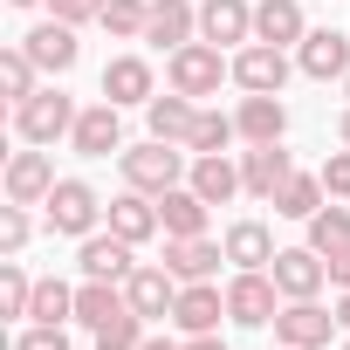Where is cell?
I'll return each instance as SVG.
<instances>
[{
	"instance_id": "obj_1",
	"label": "cell",
	"mask_w": 350,
	"mask_h": 350,
	"mask_svg": "<svg viewBox=\"0 0 350 350\" xmlns=\"http://www.w3.org/2000/svg\"><path fill=\"white\" fill-rule=\"evenodd\" d=\"M117 165H124V186H137V193H172L186 179V151L179 144H165V137H151V144H131V151H117Z\"/></svg>"
},
{
	"instance_id": "obj_2",
	"label": "cell",
	"mask_w": 350,
	"mask_h": 350,
	"mask_svg": "<svg viewBox=\"0 0 350 350\" xmlns=\"http://www.w3.org/2000/svg\"><path fill=\"white\" fill-rule=\"evenodd\" d=\"M165 76H172V90L179 96H220V83L234 76V62H220V49L213 42H186V49H172V62H165Z\"/></svg>"
},
{
	"instance_id": "obj_3",
	"label": "cell",
	"mask_w": 350,
	"mask_h": 350,
	"mask_svg": "<svg viewBox=\"0 0 350 350\" xmlns=\"http://www.w3.org/2000/svg\"><path fill=\"white\" fill-rule=\"evenodd\" d=\"M76 117H83V110H76L62 90H35L28 103H14V131H21L28 144H55V137H69Z\"/></svg>"
},
{
	"instance_id": "obj_4",
	"label": "cell",
	"mask_w": 350,
	"mask_h": 350,
	"mask_svg": "<svg viewBox=\"0 0 350 350\" xmlns=\"http://www.w3.org/2000/svg\"><path fill=\"white\" fill-rule=\"evenodd\" d=\"M227 316H234L241 329L275 323V316H282V288H275V275H268V268H241V275L227 282Z\"/></svg>"
},
{
	"instance_id": "obj_5",
	"label": "cell",
	"mask_w": 350,
	"mask_h": 350,
	"mask_svg": "<svg viewBox=\"0 0 350 350\" xmlns=\"http://www.w3.org/2000/svg\"><path fill=\"white\" fill-rule=\"evenodd\" d=\"M103 213H110V206H103V200H96L83 179H55V193H49V227H55V234H76V241H90Z\"/></svg>"
},
{
	"instance_id": "obj_6",
	"label": "cell",
	"mask_w": 350,
	"mask_h": 350,
	"mask_svg": "<svg viewBox=\"0 0 350 350\" xmlns=\"http://www.w3.org/2000/svg\"><path fill=\"white\" fill-rule=\"evenodd\" d=\"M329 329H336V316H329L316 295L282 302V316H275V343H288V350H323V343H329Z\"/></svg>"
},
{
	"instance_id": "obj_7",
	"label": "cell",
	"mask_w": 350,
	"mask_h": 350,
	"mask_svg": "<svg viewBox=\"0 0 350 350\" xmlns=\"http://www.w3.org/2000/svg\"><path fill=\"white\" fill-rule=\"evenodd\" d=\"M234 83H241L247 96H282V83H288V55H282L275 42H247V49L234 55Z\"/></svg>"
},
{
	"instance_id": "obj_8",
	"label": "cell",
	"mask_w": 350,
	"mask_h": 350,
	"mask_svg": "<svg viewBox=\"0 0 350 350\" xmlns=\"http://www.w3.org/2000/svg\"><path fill=\"white\" fill-rule=\"evenodd\" d=\"M49 193H55V158L35 144V151H14L8 158V200L14 206H49Z\"/></svg>"
},
{
	"instance_id": "obj_9",
	"label": "cell",
	"mask_w": 350,
	"mask_h": 350,
	"mask_svg": "<svg viewBox=\"0 0 350 350\" xmlns=\"http://www.w3.org/2000/svg\"><path fill=\"white\" fill-rule=\"evenodd\" d=\"M268 275H275V288H282V302H302V295H316V288L329 282V261H323L316 247H282Z\"/></svg>"
},
{
	"instance_id": "obj_10",
	"label": "cell",
	"mask_w": 350,
	"mask_h": 350,
	"mask_svg": "<svg viewBox=\"0 0 350 350\" xmlns=\"http://www.w3.org/2000/svg\"><path fill=\"white\" fill-rule=\"evenodd\" d=\"M200 42L247 49L254 42V8H247V0H206V8H200Z\"/></svg>"
},
{
	"instance_id": "obj_11",
	"label": "cell",
	"mask_w": 350,
	"mask_h": 350,
	"mask_svg": "<svg viewBox=\"0 0 350 350\" xmlns=\"http://www.w3.org/2000/svg\"><path fill=\"white\" fill-rule=\"evenodd\" d=\"M179 275H172V268H158V261H137V275L124 282V295H131V309L151 323V316H172V302H179Z\"/></svg>"
},
{
	"instance_id": "obj_12",
	"label": "cell",
	"mask_w": 350,
	"mask_h": 350,
	"mask_svg": "<svg viewBox=\"0 0 350 350\" xmlns=\"http://www.w3.org/2000/svg\"><path fill=\"white\" fill-rule=\"evenodd\" d=\"M295 69H302V76H316V83L350 76V42H343L336 28H309V35L295 42Z\"/></svg>"
},
{
	"instance_id": "obj_13",
	"label": "cell",
	"mask_w": 350,
	"mask_h": 350,
	"mask_svg": "<svg viewBox=\"0 0 350 350\" xmlns=\"http://www.w3.org/2000/svg\"><path fill=\"white\" fill-rule=\"evenodd\" d=\"M288 179H295V158H288L282 144H254V151H241V186H247L254 200H275Z\"/></svg>"
},
{
	"instance_id": "obj_14",
	"label": "cell",
	"mask_w": 350,
	"mask_h": 350,
	"mask_svg": "<svg viewBox=\"0 0 350 350\" xmlns=\"http://www.w3.org/2000/svg\"><path fill=\"white\" fill-rule=\"evenodd\" d=\"M144 42H151V49H186V42H200V8H193V0H151Z\"/></svg>"
},
{
	"instance_id": "obj_15",
	"label": "cell",
	"mask_w": 350,
	"mask_h": 350,
	"mask_svg": "<svg viewBox=\"0 0 350 350\" xmlns=\"http://www.w3.org/2000/svg\"><path fill=\"white\" fill-rule=\"evenodd\" d=\"M21 49H28V55H35V69H49V76H69V69H76V55H83L69 21H42V28H28V35H21Z\"/></svg>"
},
{
	"instance_id": "obj_16",
	"label": "cell",
	"mask_w": 350,
	"mask_h": 350,
	"mask_svg": "<svg viewBox=\"0 0 350 350\" xmlns=\"http://www.w3.org/2000/svg\"><path fill=\"white\" fill-rule=\"evenodd\" d=\"M69 144H76L83 158H110V151H124V124H117V103H110V96H103V103H90V110L76 117Z\"/></svg>"
},
{
	"instance_id": "obj_17",
	"label": "cell",
	"mask_w": 350,
	"mask_h": 350,
	"mask_svg": "<svg viewBox=\"0 0 350 350\" xmlns=\"http://www.w3.org/2000/svg\"><path fill=\"white\" fill-rule=\"evenodd\" d=\"M220 316H227V295H220L213 282H186V288H179V302H172V323H179L186 336L220 329Z\"/></svg>"
},
{
	"instance_id": "obj_18",
	"label": "cell",
	"mask_w": 350,
	"mask_h": 350,
	"mask_svg": "<svg viewBox=\"0 0 350 350\" xmlns=\"http://www.w3.org/2000/svg\"><path fill=\"white\" fill-rule=\"evenodd\" d=\"M76 261H83V275H90V282H131V275H137V261H131V241H124V234H90Z\"/></svg>"
},
{
	"instance_id": "obj_19",
	"label": "cell",
	"mask_w": 350,
	"mask_h": 350,
	"mask_svg": "<svg viewBox=\"0 0 350 350\" xmlns=\"http://www.w3.org/2000/svg\"><path fill=\"white\" fill-rule=\"evenodd\" d=\"M110 234H124L131 247H137V241H151V234H165L158 200H151V193H137V186H131V193H117V200H110Z\"/></svg>"
},
{
	"instance_id": "obj_20",
	"label": "cell",
	"mask_w": 350,
	"mask_h": 350,
	"mask_svg": "<svg viewBox=\"0 0 350 350\" xmlns=\"http://www.w3.org/2000/svg\"><path fill=\"white\" fill-rule=\"evenodd\" d=\"M206 200L193 193V186H172V193H158V220H165V241H193V234H206Z\"/></svg>"
},
{
	"instance_id": "obj_21",
	"label": "cell",
	"mask_w": 350,
	"mask_h": 350,
	"mask_svg": "<svg viewBox=\"0 0 350 350\" xmlns=\"http://www.w3.org/2000/svg\"><path fill=\"white\" fill-rule=\"evenodd\" d=\"M220 261H227V241H206V234H193V241H165V268L179 275V282H206Z\"/></svg>"
},
{
	"instance_id": "obj_22",
	"label": "cell",
	"mask_w": 350,
	"mask_h": 350,
	"mask_svg": "<svg viewBox=\"0 0 350 350\" xmlns=\"http://www.w3.org/2000/svg\"><path fill=\"white\" fill-rule=\"evenodd\" d=\"M103 96L124 110V103H151V62L144 55H110L103 62Z\"/></svg>"
},
{
	"instance_id": "obj_23",
	"label": "cell",
	"mask_w": 350,
	"mask_h": 350,
	"mask_svg": "<svg viewBox=\"0 0 350 350\" xmlns=\"http://www.w3.org/2000/svg\"><path fill=\"white\" fill-rule=\"evenodd\" d=\"M186 186H193L206 206H227L234 193H247V186H241V165H234L227 151H213V158H193V179H186Z\"/></svg>"
},
{
	"instance_id": "obj_24",
	"label": "cell",
	"mask_w": 350,
	"mask_h": 350,
	"mask_svg": "<svg viewBox=\"0 0 350 350\" xmlns=\"http://www.w3.org/2000/svg\"><path fill=\"white\" fill-rule=\"evenodd\" d=\"M234 124H241V137H247V144H282L288 110H282V96H241Z\"/></svg>"
},
{
	"instance_id": "obj_25",
	"label": "cell",
	"mask_w": 350,
	"mask_h": 350,
	"mask_svg": "<svg viewBox=\"0 0 350 350\" xmlns=\"http://www.w3.org/2000/svg\"><path fill=\"white\" fill-rule=\"evenodd\" d=\"M144 110H151V137H165V144H193V124H200V103H193V96L172 90V96H151Z\"/></svg>"
},
{
	"instance_id": "obj_26",
	"label": "cell",
	"mask_w": 350,
	"mask_h": 350,
	"mask_svg": "<svg viewBox=\"0 0 350 350\" xmlns=\"http://www.w3.org/2000/svg\"><path fill=\"white\" fill-rule=\"evenodd\" d=\"M302 35H309V21H302V8H295V0H261V8H254V42L295 49Z\"/></svg>"
},
{
	"instance_id": "obj_27",
	"label": "cell",
	"mask_w": 350,
	"mask_h": 350,
	"mask_svg": "<svg viewBox=\"0 0 350 350\" xmlns=\"http://www.w3.org/2000/svg\"><path fill=\"white\" fill-rule=\"evenodd\" d=\"M275 254H282V247H275V234H268L261 220H234V227H227V261H234V268H275Z\"/></svg>"
},
{
	"instance_id": "obj_28",
	"label": "cell",
	"mask_w": 350,
	"mask_h": 350,
	"mask_svg": "<svg viewBox=\"0 0 350 350\" xmlns=\"http://www.w3.org/2000/svg\"><path fill=\"white\" fill-rule=\"evenodd\" d=\"M124 309H131L124 282H83V288H76V323H83V329H103V323L124 316Z\"/></svg>"
},
{
	"instance_id": "obj_29",
	"label": "cell",
	"mask_w": 350,
	"mask_h": 350,
	"mask_svg": "<svg viewBox=\"0 0 350 350\" xmlns=\"http://www.w3.org/2000/svg\"><path fill=\"white\" fill-rule=\"evenodd\" d=\"M323 193H329V186H323V172H295V179L275 193V213H282V220H309V213L323 206Z\"/></svg>"
},
{
	"instance_id": "obj_30",
	"label": "cell",
	"mask_w": 350,
	"mask_h": 350,
	"mask_svg": "<svg viewBox=\"0 0 350 350\" xmlns=\"http://www.w3.org/2000/svg\"><path fill=\"white\" fill-rule=\"evenodd\" d=\"M234 137H241V124H234V117L200 110V124H193V144H186V151H193V158H213V151H227Z\"/></svg>"
},
{
	"instance_id": "obj_31",
	"label": "cell",
	"mask_w": 350,
	"mask_h": 350,
	"mask_svg": "<svg viewBox=\"0 0 350 350\" xmlns=\"http://www.w3.org/2000/svg\"><path fill=\"white\" fill-rule=\"evenodd\" d=\"M343 241H350V206H316L309 213V247L316 254H336Z\"/></svg>"
},
{
	"instance_id": "obj_32",
	"label": "cell",
	"mask_w": 350,
	"mask_h": 350,
	"mask_svg": "<svg viewBox=\"0 0 350 350\" xmlns=\"http://www.w3.org/2000/svg\"><path fill=\"white\" fill-rule=\"evenodd\" d=\"M144 21H151V0H103V28L117 42H144Z\"/></svg>"
},
{
	"instance_id": "obj_33",
	"label": "cell",
	"mask_w": 350,
	"mask_h": 350,
	"mask_svg": "<svg viewBox=\"0 0 350 350\" xmlns=\"http://www.w3.org/2000/svg\"><path fill=\"white\" fill-rule=\"evenodd\" d=\"M0 90H8V103H28V96H35V55H28V49H8V55H0Z\"/></svg>"
},
{
	"instance_id": "obj_34",
	"label": "cell",
	"mask_w": 350,
	"mask_h": 350,
	"mask_svg": "<svg viewBox=\"0 0 350 350\" xmlns=\"http://www.w3.org/2000/svg\"><path fill=\"white\" fill-rule=\"evenodd\" d=\"M90 336H96V350H144V316L124 309V316H110V323L90 329Z\"/></svg>"
},
{
	"instance_id": "obj_35",
	"label": "cell",
	"mask_w": 350,
	"mask_h": 350,
	"mask_svg": "<svg viewBox=\"0 0 350 350\" xmlns=\"http://www.w3.org/2000/svg\"><path fill=\"white\" fill-rule=\"evenodd\" d=\"M35 309V282H28V268H0V316H28Z\"/></svg>"
},
{
	"instance_id": "obj_36",
	"label": "cell",
	"mask_w": 350,
	"mask_h": 350,
	"mask_svg": "<svg viewBox=\"0 0 350 350\" xmlns=\"http://www.w3.org/2000/svg\"><path fill=\"white\" fill-rule=\"evenodd\" d=\"M35 323H62V316H76V288H62V282H35V309H28Z\"/></svg>"
},
{
	"instance_id": "obj_37",
	"label": "cell",
	"mask_w": 350,
	"mask_h": 350,
	"mask_svg": "<svg viewBox=\"0 0 350 350\" xmlns=\"http://www.w3.org/2000/svg\"><path fill=\"white\" fill-rule=\"evenodd\" d=\"M28 234H35L28 206H14V200H8V206H0V247H8V261H14L21 247H28Z\"/></svg>"
},
{
	"instance_id": "obj_38",
	"label": "cell",
	"mask_w": 350,
	"mask_h": 350,
	"mask_svg": "<svg viewBox=\"0 0 350 350\" xmlns=\"http://www.w3.org/2000/svg\"><path fill=\"white\" fill-rule=\"evenodd\" d=\"M14 350H69V329L62 323H35V329L14 336Z\"/></svg>"
},
{
	"instance_id": "obj_39",
	"label": "cell",
	"mask_w": 350,
	"mask_h": 350,
	"mask_svg": "<svg viewBox=\"0 0 350 350\" xmlns=\"http://www.w3.org/2000/svg\"><path fill=\"white\" fill-rule=\"evenodd\" d=\"M55 8V21H69V28H83V21H103V0H49Z\"/></svg>"
},
{
	"instance_id": "obj_40",
	"label": "cell",
	"mask_w": 350,
	"mask_h": 350,
	"mask_svg": "<svg viewBox=\"0 0 350 350\" xmlns=\"http://www.w3.org/2000/svg\"><path fill=\"white\" fill-rule=\"evenodd\" d=\"M323 186H329L336 200H350V151H336V158H323Z\"/></svg>"
},
{
	"instance_id": "obj_41",
	"label": "cell",
	"mask_w": 350,
	"mask_h": 350,
	"mask_svg": "<svg viewBox=\"0 0 350 350\" xmlns=\"http://www.w3.org/2000/svg\"><path fill=\"white\" fill-rule=\"evenodd\" d=\"M323 261H329V282H336V288H350V241H343L336 254H323Z\"/></svg>"
},
{
	"instance_id": "obj_42",
	"label": "cell",
	"mask_w": 350,
	"mask_h": 350,
	"mask_svg": "<svg viewBox=\"0 0 350 350\" xmlns=\"http://www.w3.org/2000/svg\"><path fill=\"white\" fill-rule=\"evenodd\" d=\"M186 350H227V343H220V329H206V336H186Z\"/></svg>"
},
{
	"instance_id": "obj_43",
	"label": "cell",
	"mask_w": 350,
	"mask_h": 350,
	"mask_svg": "<svg viewBox=\"0 0 350 350\" xmlns=\"http://www.w3.org/2000/svg\"><path fill=\"white\" fill-rule=\"evenodd\" d=\"M144 350H186V343H172V336H144Z\"/></svg>"
},
{
	"instance_id": "obj_44",
	"label": "cell",
	"mask_w": 350,
	"mask_h": 350,
	"mask_svg": "<svg viewBox=\"0 0 350 350\" xmlns=\"http://www.w3.org/2000/svg\"><path fill=\"white\" fill-rule=\"evenodd\" d=\"M336 323H343V329H350V288H343V302H336Z\"/></svg>"
},
{
	"instance_id": "obj_45",
	"label": "cell",
	"mask_w": 350,
	"mask_h": 350,
	"mask_svg": "<svg viewBox=\"0 0 350 350\" xmlns=\"http://www.w3.org/2000/svg\"><path fill=\"white\" fill-rule=\"evenodd\" d=\"M336 137H343V151H350V110H343V124H336Z\"/></svg>"
},
{
	"instance_id": "obj_46",
	"label": "cell",
	"mask_w": 350,
	"mask_h": 350,
	"mask_svg": "<svg viewBox=\"0 0 350 350\" xmlns=\"http://www.w3.org/2000/svg\"><path fill=\"white\" fill-rule=\"evenodd\" d=\"M8 8H42V0H8Z\"/></svg>"
},
{
	"instance_id": "obj_47",
	"label": "cell",
	"mask_w": 350,
	"mask_h": 350,
	"mask_svg": "<svg viewBox=\"0 0 350 350\" xmlns=\"http://www.w3.org/2000/svg\"><path fill=\"white\" fill-rule=\"evenodd\" d=\"M343 90H350V76H343Z\"/></svg>"
},
{
	"instance_id": "obj_48",
	"label": "cell",
	"mask_w": 350,
	"mask_h": 350,
	"mask_svg": "<svg viewBox=\"0 0 350 350\" xmlns=\"http://www.w3.org/2000/svg\"><path fill=\"white\" fill-rule=\"evenodd\" d=\"M282 350H288V343H282Z\"/></svg>"
},
{
	"instance_id": "obj_49",
	"label": "cell",
	"mask_w": 350,
	"mask_h": 350,
	"mask_svg": "<svg viewBox=\"0 0 350 350\" xmlns=\"http://www.w3.org/2000/svg\"><path fill=\"white\" fill-rule=\"evenodd\" d=\"M343 350H350V343H343Z\"/></svg>"
}]
</instances>
